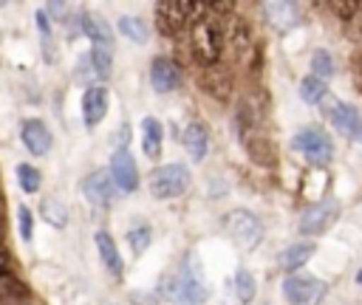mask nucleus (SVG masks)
Returning a JSON list of instances; mask_svg holds the SVG:
<instances>
[{"instance_id":"c9c22d12","label":"nucleus","mask_w":362,"mask_h":305,"mask_svg":"<svg viewBox=\"0 0 362 305\" xmlns=\"http://www.w3.org/2000/svg\"><path fill=\"white\" fill-rule=\"evenodd\" d=\"M266 305H272V302H266Z\"/></svg>"},{"instance_id":"473e14b6","label":"nucleus","mask_w":362,"mask_h":305,"mask_svg":"<svg viewBox=\"0 0 362 305\" xmlns=\"http://www.w3.org/2000/svg\"><path fill=\"white\" fill-rule=\"evenodd\" d=\"M8 265H11V257H8V251L0 246V271H8Z\"/></svg>"},{"instance_id":"6e6552de","label":"nucleus","mask_w":362,"mask_h":305,"mask_svg":"<svg viewBox=\"0 0 362 305\" xmlns=\"http://www.w3.org/2000/svg\"><path fill=\"white\" fill-rule=\"evenodd\" d=\"M325 116L331 119V124H334L342 136H348V138H354V141L362 144V116H359L351 104H345V102H328Z\"/></svg>"},{"instance_id":"6ab92c4d","label":"nucleus","mask_w":362,"mask_h":305,"mask_svg":"<svg viewBox=\"0 0 362 305\" xmlns=\"http://www.w3.org/2000/svg\"><path fill=\"white\" fill-rule=\"evenodd\" d=\"M96 249H99V257H102V265L113 274V277H119L122 274V257H119V249H116V243H113V237L107 234V232H96Z\"/></svg>"},{"instance_id":"423d86ee","label":"nucleus","mask_w":362,"mask_h":305,"mask_svg":"<svg viewBox=\"0 0 362 305\" xmlns=\"http://www.w3.org/2000/svg\"><path fill=\"white\" fill-rule=\"evenodd\" d=\"M337 217H339V203H337L334 198H325V201L311 203V206L300 215L297 229H300L303 234H322L328 226L337 223Z\"/></svg>"},{"instance_id":"f257e3e1","label":"nucleus","mask_w":362,"mask_h":305,"mask_svg":"<svg viewBox=\"0 0 362 305\" xmlns=\"http://www.w3.org/2000/svg\"><path fill=\"white\" fill-rule=\"evenodd\" d=\"M198 14H201V17L192 20V34H189L192 51H195V56H198L201 62L212 65V62H218V56H221L223 31H221L218 17H212V6H198Z\"/></svg>"},{"instance_id":"f03ea898","label":"nucleus","mask_w":362,"mask_h":305,"mask_svg":"<svg viewBox=\"0 0 362 305\" xmlns=\"http://www.w3.org/2000/svg\"><path fill=\"white\" fill-rule=\"evenodd\" d=\"M223 232L232 237V243L243 251H252L260 237H263V226L260 220L249 212V209H232L226 217H223Z\"/></svg>"},{"instance_id":"0eeeda50","label":"nucleus","mask_w":362,"mask_h":305,"mask_svg":"<svg viewBox=\"0 0 362 305\" xmlns=\"http://www.w3.org/2000/svg\"><path fill=\"white\" fill-rule=\"evenodd\" d=\"M175 282H178V299H181V302L198 305V302H204V299H206V285H204L201 271H198V265H195V260H192V257H187V260H184L181 274L175 277Z\"/></svg>"},{"instance_id":"cd10ccee","label":"nucleus","mask_w":362,"mask_h":305,"mask_svg":"<svg viewBox=\"0 0 362 305\" xmlns=\"http://www.w3.org/2000/svg\"><path fill=\"white\" fill-rule=\"evenodd\" d=\"M17 178H20V186L25 189V192H37L40 189V172L31 167V164H20L17 167Z\"/></svg>"},{"instance_id":"7c9ffc66","label":"nucleus","mask_w":362,"mask_h":305,"mask_svg":"<svg viewBox=\"0 0 362 305\" xmlns=\"http://www.w3.org/2000/svg\"><path fill=\"white\" fill-rule=\"evenodd\" d=\"M17 220H20V237L23 240H31V212L25 206L17 209Z\"/></svg>"},{"instance_id":"f704fd0d","label":"nucleus","mask_w":362,"mask_h":305,"mask_svg":"<svg viewBox=\"0 0 362 305\" xmlns=\"http://www.w3.org/2000/svg\"><path fill=\"white\" fill-rule=\"evenodd\" d=\"M0 237H3V229H0Z\"/></svg>"},{"instance_id":"c85d7f7f","label":"nucleus","mask_w":362,"mask_h":305,"mask_svg":"<svg viewBox=\"0 0 362 305\" xmlns=\"http://www.w3.org/2000/svg\"><path fill=\"white\" fill-rule=\"evenodd\" d=\"M127 240L133 246V254H141L147 246H150V226H133L127 232Z\"/></svg>"},{"instance_id":"4be33fe9","label":"nucleus","mask_w":362,"mask_h":305,"mask_svg":"<svg viewBox=\"0 0 362 305\" xmlns=\"http://www.w3.org/2000/svg\"><path fill=\"white\" fill-rule=\"evenodd\" d=\"M40 215H42L51 226H57V229H62V226L68 223V209H65L57 198H45L42 206H40Z\"/></svg>"},{"instance_id":"7ed1b4c3","label":"nucleus","mask_w":362,"mask_h":305,"mask_svg":"<svg viewBox=\"0 0 362 305\" xmlns=\"http://www.w3.org/2000/svg\"><path fill=\"white\" fill-rule=\"evenodd\" d=\"M189 186V169L184 164H164L150 172V192L153 198H175Z\"/></svg>"},{"instance_id":"dca6fc26","label":"nucleus","mask_w":362,"mask_h":305,"mask_svg":"<svg viewBox=\"0 0 362 305\" xmlns=\"http://www.w3.org/2000/svg\"><path fill=\"white\" fill-rule=\"evenodd\" d=\"M206 144H209V133L201 121H189L184 130V147L192 155V161H204L206 155Z\"/></svg>"},{"instance_id":"412c9836","label":"nucleus","mask_w":362,"mask_h":305,"mask_svg":"<svg viewBox=\"0 0 362 305\" xmlns=\"http://www.w3.org/2000/svg\"><path fill=\"white\" fill-rule=\"evenodd\" d=\"M28 288L23 280H17L11 271H0V302H14V299H25Z\"/></svg>"},{"instance_id":"ddd939ff","label":"nucleus","mask_w":362,"mask_h":305,"mask_svg":"<svg viewBox=\"0 0 362 305\" xmlns=\"http://www.w3.org/2000/svg\"><path fill=\"white\" fill-rule=\"evenodd\" d=\"M105 110H107V88L105 85H90L85 90V96H82V119H85V124L88 127L99 124Z\"/></svg>"},{"instance_id":"a211bd4d","label":"nucleus","mask_w":362,"mask_h":305,"mask_svg":"<svg viewBox=\"0 0 362 305\" xmlns=\"http://www.w3.org/2000/svg\"><path fill=\"white\" fill-rule=\"evenodd\" d=\"M79 31L85 37H90L93 45H102V48H110L113 51V34H110V28L102 20H96L90 14H79Z\"/></svg>"},{"instance_id":"393cba45","label":"nucleus","mask_w":362,"mask_h":305,"mask_svg":"<svg viewBox=\"0 0 362 305\" xmlns=\"http://www.w3.org/2000/svg\"><path fill=\"white\" fill-rule=\"evenodd\" d=\"M119 31H122L124 37H130L133 42H144V40H147V25H144V20H139V17H122V20H119Z\"/></svg>"},{"instance_id":"f3484780","label":"nucleus","mask_w":362,"mask_h":305,"mask_svg":"<svg viewBox=\"0 0 362 305\" xmlns=\"http://www.w3.org/2000/svg\"><path fill=\"white\" fill-rule=\"evenodd\" d=\"M161 138H164L161 121L153 119V116L141 119V147H144L147 158H158L161 155Z\"/></svg>"},{"instance_id":"4468645a","label":"nucleus","mask_w":362,"mask_h":305,"mask_svg":"<svg viewBox=\"0 0 362 305\" xmlns=\"http://www.w3.org/2000/svg\"><path fill=\"white\" fill-rule=\"evenodd\" d=\"M20 136H23V144H25V150L31 155H45L51 150V133L40 119L23 121V133Z\"/></svg>"},{"instance_id":"9b49d317","label":"nucleus","mask_w":362,"mask_h":305,"mask_svg":"<svg viewBox=\"0 0 362 305\" xmlns=\"http://www.w3.org/2000/svg\"><path fill=\"white\" fill-rule=\"evenodd\" d=\"M110 178L122 192H133L139 186V169L127 150H116L110 158Z\"/></svg>"},{"instance_id":"20e7f679","label":"nucleus","mask_w":362,"mask_h":305,"mask_svg":"<svg viewBox=\"0 0 362 305\" xmlns=\"http://www.w3.org/2000/svg\"><path fill=\"white\" fill-rule=\"evenodd\" d=\"M325 291H328L325 282L311 274H291L283 282V294H286L288 305H320Z\"/></svg>"},{"instance_id":"2f4dec72","label":"nucleus","mask_w":362,"mask_h":305,"mask_svg":"<svg viewBox=\"0 0 362 305\" xmlns=\"http://www.w3.org/2000/svg\"><path fill=\"white\" fill-rule=\"evenodd\" d=\"M331 8H334L337 14H342V17H351L359 6H356V3H331Z\"/></svg>"},{"instance_id":"9d476101","label":"nucleus","mask_w":362,"mask_h":305,"mask_svg":"<svg viewBox=\"0 0 362 305\" xmlns=\"http://www.w3.org/2000/svg\"><path fill=\"white\" fill-rule=\"evenodd\" d=\"M195 8H198V3H158L156 6V20H158V28H161V34H175L187 20H189V14H195Z\"/></svg>"},{"instance_id":"a878e982","label":"nucleus","mask_w":362,"mask_h":305,"mask_svg":"<svg viewBox=\"0 0 362 305\" xmlns=\"http://www.w3.org/2000/svg\"><path fill=\"white\" fill-rule=\"evenodd\" d=\"M325 82L322 79H317V76H305L303 82H300V96L308 102V104H314V102H320L322 96H325Z\"/></svg>"},{"instance_id":"1a4fd4ad","label":"nucleus","mask_w":362,"mask_h":305,"mask_svg":"<svg viewBox=\"0 0 362 305\" xmlns=\"http://www.w3.org/2000/svg\"><path fill=\"white\" fill-rule=\"evenodd\" d=\"M116 184H113V178L107 175V172H102V169H96V172H90L85 181H82V192H85V198L96 206V209H107L110 203H113V198H116Z\"/></svg>"},{"instance_id":"c756f323","label":"nucleus","mask_w":362,"mask_h":305,"mask_svg":"<svg viewBox=\"0 0 362 305\" xmlns=\"http://www.w3.org/2000/svg\"><path fill=\"white\" fill-rule=\"evenodd\" d=\"M37 28H40V37H42L45 59H54V51H51V25H48V14H45V11L37 14Z\"/></svg>"},{"instance_id":"b1692460","label":"nucleus","mask_w":362,"mask_h":305,"mask_svg":"<svg viewBox=\"0 0 362 305\" xmlns=\"http://www.w3.org/2000/svg\"><path fill=\"white\" fill-rule=\"evenodd\" d=\"M255 277L246 271V268H238V274H235V294H238V299L240 302H252L255 299Z\"/></svg>"},{"instance_id":"aec40b11","label":"nucleus","mask_w":362,"mask_h":305,"mask_svg":"<svg viewBox=\"0 0 362 305\" xmlns=\"http://www.w3.org/2000/svg\"><path fill=\"white\" fill-rule=\"evenodd\" d=\"M311 254H314V243H308V240H303V243H291V246L280 254V268H286V271H297L300 265H305V263L311 260Z\"/></svg>"},{"instance_id":"f8f14e48","label":"nucleus","mask_w":362,"mask_h":305,"mask_svg":"<svg viewBox=\"0 0 362 305\" xmlns=\"http://www.w3.org/2000/svg\"><path fill=\"white\" fill-rule=\"evenodd\" d=\"M150 82L156 88V93H170L178 88L181 82V73H178V65L167 56H156L153 65H150Z\"/></svg>"},{"instance_id":"72a5a7b5","label":"nucleus","mask_w":362,"mask_h":305,"mask_svg":"<svg viewBox=\"0 0 362 305\" xmlns=\"http://www.w3.org/2000/svg\"><path fill=\"white\" fill-rule=\"evenodd\" d=\"M178 305H189V302H178Z\"/></svg>"},{"instance_id":"39448f33","label":"nucleus","mask_w":362,"mask_h":305,"mask_svg":"<svg viewBox=\"0 0 362 305\" xmlns=\"http://www.w3.org/2000/svg\"><path fill=\"white\" fill-rule=\"evenodd\" d=\"M291 144H294V150L303 152L311 164H328V161L334 158V144H331V138H328L320 127H305V130H300Z\"/></svg>"},{"instance_id":"5701e85b","label":"nucleus","mask_w":362,"mask_h":305,"mask_svg":"<svg viewBox=\"0 0 362 305\" xmlns=\"http://www.w3.org/2000/svg\"><path fill=\"white\" fill-rule=\"evenodd\" d=\"M90 56V71L96 79H107L110 76V48H102V45H93V51L88 54Z\"/></svg>"},{"instance_id":"2eb2a0df","label":"nucleus","mask_w":362,"mask_h":305,"mask_svg":"<svg viewBox=\"0 0 362 305\" xmlns=\"http://www.w3.org/2000/svg\"><path fill=\"white\" fill-rule=\"evenodd\" d=\"M263 11H266V17L272 20V25H277V28H291V25L300 20V6H297V3H288V0L263 3Z\"/></svg>"},{"instance_id":"bb28decb","label":"nucleus","mask_w":362,"mask_h":305,"mask_svg":"<svg viewBox=\"0 0 362 305\" xmlns=\"http://www.w3.org/2000/svg\"><path fill=\"white\" fill-rule=\"evenodd\" d=\"M311 68H314V76L317 79H328L331 73H334V59H331V54L328 51H314L311 54Z\"/></svg>"}]
</instances>
